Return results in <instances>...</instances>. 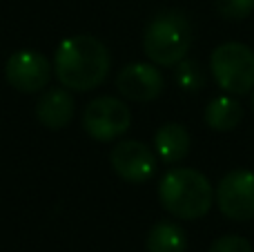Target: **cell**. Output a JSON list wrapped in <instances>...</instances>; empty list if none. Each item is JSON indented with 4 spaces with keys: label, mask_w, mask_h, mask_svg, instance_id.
Wrapping results in <instances>:
<instances>
[{
    "label": "cell",
    "mask_w": 254,
    "mask_h": 252,
    "mask_svg": "<svg viewBox=\"0 0 254 252\" xmlns=\"http://www.w3.org/2000/svg\"><path fill=\"white\" fill-rule=\"evenodd\" d=\"M210 71L223 92L246 96L254 89V49L237 40L221 43L210 56Z\"/></svg>",
    "instance_id": "cell-4"
},
{
    "label": "cell",
    "mask_w": 254,
    "mask_h": 252,
    "mask_svg": "<svg viewBox=\"0 0 254 252\" xmlns=\"http://www.w3.org/2000/svg\"><path fill=\"white\" fill-rule=\"evenodd\" d=\"M174 80L183 92H198V89L205 85V76H203V69L198 67L196 61L192 58H183V61L176 65V74H174Z\"/></svg>",
    "instance_id": "cell-14"
},
{
    "label": "cell",
    "mask_w": 254,
    "mask_h": 252,
    "mask_svg": "<svg viewBox=\"0 0 254 252\" xmlns=\"http://www.w3.org/2000/svg\"><path fill=\"white\" fill-rule=\"evenodd\" d=\"M214 201L221 214L230 221H252L254 219V172L232 170L219 181Z\"/></svg>",
    "instance_id": "cell-6"
},
{
    "label": "cell",
    "mask_w": 254,
    "mask_h": 252,
    "mask_svg": "<svg viewBox=\"0 0 254 252\" xmlns=\"http://www.w3.org/2000/svg\"><path fill=\"white\" fill-rule=\"evenodd\" d=\"M205 123L214 132H232L243 119V107L232 94L216 96L205 107Z\"/></svg>",
    "instance_id": "cell-12"
},
{
    "label": "cell",
    "mask_w": 254,
    "mask_h": 252,
    "mask_svg": "<svg viewBox=\"0 0 254 252\" xmlns=\"http://www.w3.org/2000/svg\"><path fill=\"white\" fill-rule=\"evenodd\" d=\"M158 201L172 217L196 221L210 212L214 190L210 179L194 168H174L158 183Z\"/></svg>",
    "instance_id": "cell-2"
},
{
    "label": "cell",
    "mask_w": 254,
    "mask_h": 252,
    "mask_svg": "<svg viewBox=\"0 0 254 252\" xmlns=\"http://www.w3.org/2000/svg\"><path fill=\"white\" fill-rule=\"evenodd\" d=\"M74 116V98L69 89L52 87L40 94L36 103V119L47 129H63Z\"/></svg>",
    "instance_id": "cell-10"
},
{
    "label": "cell",
    "mask_w": 254,
    "mask_h": 252,
    "mask_svg": "<svg viewBox=\"0 0 254 252\" xmlns=\"http://www.w3.org/2000/svg\"><path fill=\"white\" fill-rule=\"evenodd\" d=\"M252 107H254V98H252Z\"/></svg>",
    "instance_id": "cell-17"
},
{
    "label": "cell",
    "mask_w": 254,
    "mask_h": 252,
    "mask_svg": "<svg viewBox=\"0 0 254 252\" xmlns=\"http://www.w3.org/2000/svg\"><path fill=\"white\" fill-rule=\"evenodd\" d=\"M216 11L230 22H241L254 11V0H216Z\"/></svg>",
    "instance_id": "cell-15"
},
{
    "label": "cell",
    "mask_w": 254,
    "mask_h": 252,
    "mask_svg": "<svg viewBox=\"0 0 254 252\" xmlns=\"http://www.w3.org/2000/svg\"><path fill=\"white\" fill-rule=\"evenodd\" d=\"M194 29L183 11L167 9L152 18L143 36V52L156 67H176L192 47Z\"/></svg>",
    "instance_id": "cell-3"
},
{
    "label": "cell",
    "mask_w": 254,
    "mask_h": 252,
    "mask_svg": "<svg viewBox=\"0 0 254 252\" xmlns=\"http://www.w3.org/2000/svg\"><path fill=\"white\" fill-rule=\"evenodd\" d=\"M112 170L127 183H145L156 172V152L143 141H121L110 152Z\"/></svg>",
    "instance_id": "cell-8"
},
{
    "label": "cell",
    "mask_w": 254,
    "mask_h": 252,
    "mask_svg": "<svg viewBox=\"0 0 254 252\" xmlns=\"http://www.w3.org/2000/svg\"><path fill=\"white\" fill-rule=\"evenodd\" d=\"M54 76L65 89L92 92L105 83L110 74V49L87 34L65 38L54 54Z\"/></svg>",
    "instance_id": "cell-1"
},
{
    "label": "cell",
    "mask_w": 254,
    "mask_h": 252,
    "mask_svg": "<svg viewBox=\"0 0 254 252\" xmlns=\"http://www.w3.org/2000/svg\"><path fill=\"white\" fill-rule=\"evenodd\" d=\"M131 112L121 98L98 96L87 103L83 112V127L94 141H116L129 129Z\"/></svg>",
    "instance_id": "cell-5"
},
{
    "label": "cell",
    "mask_w": 254,
    "mask_h": 252,
    "mask_svg": "<svg viewBox=\"0 0 254 252\" xmlns=\"http://www.w3.org/2000/svg\"><path fill=\"white\" fill-rule=\"evenodd\" d=\"M54 65L49 58L34 49H22L9 56L4 65V76L7 83L20 94H36L43 92L49 85Z\"/></svg>",
    "instance_id": "cell-7"
},
{
    "label": "cell",
    "mask_w": 254,
    "mask_h": 252,
    "mask_svg": "<svg viewBox=\"0 0 254 252\" xmlns=\"http://www.w3.org/2000/svg\"><path fill=\"white\" fill-rule=\"evenodd\" d=\"M145 248L147 252H185L188 250V237L179 223L158 221L147 232Z\"/></svg>",
    "instance_id": "cell-13"
},
{
    "label": "cell",
    "mask_w": 254,
    "mask_h": 252,
    "mask_svg": "<svg viewBox=\"0 0 254 252\" xmlns=\"http://www.w3.org/2000/svg\"><path fill=\"white\" fill-rule=\"evenodd\" d=\"M165 87V78L158 71V67L149 63H131L123 67L116 76V89L127 101L149 103L158 98Z\"/></svg>",
    "instance_id": "cell-9"
},
{
    "label": "cell",
    "mask_w": 254,
    "mask_h": 252,
    "mask_svg": "<svg viewBox=\"0 0 254 252\" xmlns=\"http://www.w3.org/2000/svg\"><path fill=\"white\" fill-rule=\"evenodd\" d=\"M207 252H252V244L241 235H223L210 246Z\"/></svg>",
    "instance_id": "cell-16"
},
{
    "label": "cell",
    "mask_w": 254,
    "mask_h": 252,
    "mask_svg": "<svg viewBox=\"0 0 254 252\" xmlns=\"http://www.w3.org/2000/svg\"><path fill=\"white\" fill-rule=\"evenodd\" d=\"M154 152L165 163H179L190 152V134L181 123H165L154 134Z\"/></svg>",
    "instance_id": "cell-11"
}]
</instances>
